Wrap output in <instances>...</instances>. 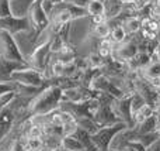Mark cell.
Listing matches in <instances>:
<instances>
[{"mask_svg":"<svg viewBox=\"0 0 160 151\" xmlns=\"http://www.w3.org/2000/svg\"><path fill=\"white\" fill-rule=\"evenodd\" d=\"M62 93H63V89L59 85L51 84L41 93L35 95L31 99L27 107L28 117L34 115H47L52 110L59 109V105L62 102Z\"/></svg>","mask_w":160,"mask_h":151,"instance_id":"cell-1","label":"cell"},{"mask_svg":"<svg viewBox=\"0 0 160 151\" xmlns=\"http://www.w3.org/2000/svg\"><path fill=\"white\" fill-rule=\"evenodd\" d=\"M11 79L16 82H20L27 86L35 88H47L51 85V79H47L42 71H38L35 68H25V69L14 71L11 73Z\"/></svg>","mask_w":160,"mask_h":151,"instance_id":"cell-2","label":"cell"},{"mask_svg":"<svg viewBox=\"0 0 160 151\" xmlns=\"http://www.w3.org/2000/svg\"><path fill=\"white\" fill-rule=\"evenodd\" d=\"M127 127H128L127 123H124V121H119V123L112 124V126L100 127L94 134H91V140L96 144L98 151H110V147H111V143H112L114 137H115L119 132L127 129Z\"/></svg>","mask_w":160,"mask_h":151,"instance_id":"cell-3","label":"cell"},{"mask_svg":"<svg viewBox=\"0 0 160 151\" xmlns=\"http://www.w3.org/2000/svg\"><path fill=\"white\" fill-rule=\"evenodd\" d=\"M100 107L94 115V120L98 124L100 127H107V126H112V124L119 123V117L114 113L111 103H112V96L105 95V93H100Z\"/></svg>","mask_w":160,"mask_h":151,"instance_id":"cell-4","label":"cell"},{"mask_svg":"<svg viewBox=\"0 0 160 151\" xmlns=\"http://www.w3.org/2000/svg\"><path fill=\"white\" fill-rule=\"evenodd\" d=\"M0 45H2V57H4L6 59L21 62V64H28V61L24 59L21 50L17 45V41L14 40V37L8 31L0 30Z\"/></svg>","mask_w":160,"mask_h":151,"instance_id":"cell-5","label":"cell"},{"mask_svg":"<svg viewBox=\"0 0 160 151\" xmlns=\"http://www.w3.org/2000/svg\"><path fill=\"white\" fill-rule=\"evenodd\" d=\"M90 88L94 90H97V92H100V93L110 95L115 99L127 96V93L118 86V84H117V82H112L110 79V76H107L105 73H98V75L91 81Z\"/></svg>","mask_w":160,"mask_h":151,"instance_id":"cell-6","label":"cell"},{"mask_svg":"<svg viewBox=\"0 0 160 151\" xmlns=\"http://www.w3.org/2000/svg\"><path fill=\"white\" fill-rule=\"evenodd\" d=\"M32 24L28 16H8L0 19V30H6L14 35L21 31H31Z\"/></svg>","mask_w":160,"mask_h":151,"instance_id":"cell-7","label":"cell"},{"mask_svg":"<svg viewBox=\"0 0 160 151\" xmlns=\"http://www.w3.org/2000/svg\"><path fill=\"white\" fill-rule=\"evenodd\" d=\"M28 14H30L28 17L31 20V24L35 28L37 35L41 34L49 25V17L42 8V0H34L31 7L28 8Z\"/></svg>","mask_w":160,"mask_h":151,"instance_id":"cell-8","label":"cell"},{"mask_svg":"<svg viewBox=\"0 0 160 151\" xmlns=\"http://www.w3.org/2000/svg\"><path fill=\"white\" fill-rule=\"evenodd\" d=\"M131 96L132 95H127L119 99H112V103H111L114 113L118 116L121 121L127 123L129 129L135 126V121L132 117V109H131Z\"/></svg>","mask_w":160,"mask_h":151,"instance_id":"cell-9","label":"cell"},{"mask_svg":"<svg viewBox=\"0 0 160 151\" xmlns=\"http://www.w3.org/2000/svg\"><path fill=\"white\" fill-rule=\"evenodd\" d=\"M138 52H139V48H138V45H136L133 41L125 42V44L122 42L121 47L114 48V50H112L111 58L115 59V61H119V62L127 64V62L131 61V59H132Z\"/></svg>","mask_w":160,"mask_h":151,"instance_id":"cell-10","label":"cell"},{"mask_svg":"<svg viewBox=\"0 0 160 151\" xmlns=\"http://www.w3.org/2000/svg\"><path fill=\"white\" fill-rule=\"evenodd\" d=\"M25 68H30V65L21 64V62H16V61H10V59H6L4 57L0 55V82L13 81V79H11V73H13L14 71L25 69Z\"/></svg>","mask_w":160,"mask_h":151,"instance_id":"cell-11","label":"cell"},{"mask_svg":"<svg viewBox=\"0 0 160 151\" xmlns=\"http://www.w3.org/2000/svg\"><path fill=\"white\" fill-rule=\"evenodd\" d=\"M75 137H78V140L83 144V148L84 151H98V148L96 147V144L91 140V134L86 130H83L82 127H78V130L75 132Z\"/></svg>","mask_w":160,"mask_h":151,"instance_id":"cell-12","label":"cell"},{"mask_svg":"<svg viewBox=\"0 0 160 151\" xmlns=\"http://www.w3.org/2000/svg\"><path fill=\"white\" fill-rule=\"evenodd\" d=\"M61 144H62V148L63 150H68V151H82L84 150L83 148V144L78 140V137L75 136H63L61 140Z\"/></svg>","mask_w":160,"mask_h":151,"instance_id":"cell-13","label":"cell"},{"mask_svg":"<svg viewBox=\"0 0 160 151\" xmlns=\"http://www.w3.org/2000/svg\"><path fill=\"white\" fill-rule=\"evenodd\" d=\"M127 34H136L138 31H141V19L136 16H129L124 20L122 23Z\"/></svg>","mask_w":160,"mask_h":151,"instance_id":"cell-14","label":"cell"},{"mask_svg":"<svg viewBox=\"0 0 160 151\" xmlns=\"http://www.w3.org/2000/svg\"><path fill=\"white\" fill-rule=\"evenodd\" d=\"M75 120H76V123H78L79 127H82L83 130L88 132L90 134H94V133L100 129V126L96 123V120H94V119H90V117H78V119H75Z\"/></svg>","mask_w":160,"mask_h":151,"instance_id":"cell-15","label":"cell"},{"mask_svg":"<svg viewBox=\"0 0 160 151\" xmlns=\"http://www.w3.org/2000/svg\"><path fill=\"white\" fill-rule=\"evenodd\" d=\"M88 16H96V14H104L105 13V7L104 3L101 0H90L86 6Z\"/></svg>","mask_w":160,"mask_h":151,"instance_id":"cell-16","label":"cell"},{"mask_svg":"<svg viewBox=\"0 0 160 151\" xmlns=\"http://www.w3.org/2000/svg\"><path fill=\"white\" fill-rule=\"evenodd\" d=\"M111 41L114 44H122L125 41V37H127V31H125L124 25L118 24L115 25L114 28H111Z\"/></svg>","mask_w":160,"mask_h":151,"instance_id":"cell-17","label":"cell"},{"mask_svg":"<svg viewBox=\"0 0 160 151\" xmlns=\"http://www.w3.org/2000/svg\"><path fill=\"white\" fill-rule=\"evenodd\" d=\"M111 33V25L108 21H104V23H100V24H96L94 25V34L98 37L100 40H104L110 35Z\"/></svg>","mask_w":160,"mask_h":151,"instance_id":"cell-18","label":"cell"},{"mask_svg":"<svg viewBox=\"0 0 160 151\" xmlns=\"http://www.w3.org/2000/svg\"><path fill=\"white\" fill-rule=\"evenodd\" d=\"M112 50H114V44L111 40H101V42H100V47H98V54L102 57V58H108V57H111V54H112Z\"/></svg>","mask_w":160,"mask_h":151,"instance_id":"cell-19","label":"cell"},{"mask_svg":"<svg viewBox=\"0 0 160 151\" xmlns=\"http://www.w3.org/2000/svg\"><path fill=\"white\" fill-rule=\"evenodd\" d=\"M8 16H14L13 10H11V2L10 0H0V19Z\"/></svg>","mask_w":160,"mask_h":151,"instance_id":"cell-20","label":"cell"},{"mask_svg":"<svg viewBox=\"0 0 160 151\" xmlns=\"http://www.w3.org/2000/svg\"><path fill=\"white\" fill-rule=\"evenodd\" d=\"M104 62H105V58H102L100 54L93 52L90 57H88V65H90L91 68H102Z\"/></svg>","mask_w":160,"mask_h":151,"instance_id":"cell-21","label":"cell"},{"mask_svg":"<svg viewBox=\"0 0 160 151\" xmlns=\"http://www.w3.org/2000/svg\"><path fill=\"white\" fill-rule=\"evenodd\" d=\"M17 96L16 92H7V93H3V95H0V112H2L3 109H4L7 105H10L11 102H13V99Z\"/></svg>","mask_w":160,"mask_h":151,"instance_id":"cell-22","label":"cell"},{"mask_svg":"<svg viewBox=\"0 0 160 151\" xmlns=\"http://www.w3.org/2000/svg\"><path fill=\"white\" fill-rule=\"evenodd\" d=\"M78 123H76V120L73 121H69V123H65L62 124V130H63V136H72L75 134V132L78 130ZM62 136V137H63Z\"/></svg>","mask_w":160,"mask_h":151,"instance_id":"cell-23","label":"cell"},{"mask_svg":"<svg viewBox=\"0 0 160 151\" xmlns=\"http://www.w3.org/2000/svg\"><path fill=\"white\" fill-rule=\"evenodd\" d=\"M8 151H28L27 150V144H25V138L24 140H21V138H18V140H14L13 144H11L10 150Z\"/></svg>","mask_w":160,"mask_h":151,"instance_id":"cell-24","label":"cell"},{"mask_svg":"<svg viewBox=\"0 0 160 151\" xmlns=\"http://www.w3.org/2000/svg\"><path fill=\"white\" fill-rule=\"evenodd\" d=\"M104 21H107L105 14H96V16H91V23H93V25L100 24V23H104Z\"/></svg>","mask_w":160,"mask_h":151,"instance_id":"cell-25","label":"cell"},{"mask_svg":"<svg viewBox=\"0 0 160 151\" xmlns=\"http://www.w3.org/2000/svg\"><path fill=\"white\" fill-rule=\"evenodd\" d=\"M121 3H122V6H133L136 3V0H121Z\"/></svg>","mask_w":160,"mask_h":151,"instance_id":"cell-26","label":"cell"},{"mask_svg":"<svg viewBox=\"0 0 160 151\" xmlns=\"http://www.w3.org/2000/svg\"><path fill=\"white\" fill-rule=\"evenodd\" d=\"M52 2H53V4H58V3H62L63 0H52Z\"/></svg>","mask_w":160,"mask_h":151,"instance_id":"cell-27","label":"cell"},{"mask_svg":"<svg viewBox=\"0 0 160 151\" xmlns=\"http://www.w3.org/2000/svg\"><path fill=\"white\" fill-rule=\"evenodd\" d=\"M61 151H68V150H63V148H62V150H61Z\"/></svg>","mask_w":160,"mask_h":151,"instance_id":"cell-28","label":"cell"},{"mask_svg":"<svg viewBox=\"0 0 160 151\" xmlns=\"http://www.w3.org/2000/svg\"><path fill=\"white\" fill-rule=\"evenodd\" d=\"M110 151H117V150H110Z\"/></svg>","mask_w":160,"mask_h":151,"instance_id":"cell-29","label":"cell"},{"mask_svg":"<svg viewBox=\"0 0 160 151\" xmlns=\"http://www.w3.org/2000/svg\"><path fill=\"white\" fill-rule=\"evenodd\" d=\"M10 2H13V0H10Z\"/></svg>","mask_w":160,"mask_h":151,"instance_id":"cell-30","label":"cell"},{"mask_svg":"<svg viewBox=\"0 0 160 151\" xmlns=\"http://www.w3.org/2000/svg\"><path fill=\"white\" fill-rule=\"evenodd\" d=\"M82 151H84V150H82Z\"/></svg>","mask_w":160,"mask_h":151,"instance_id":"cell-31","label":"cell"}]
</instances>
